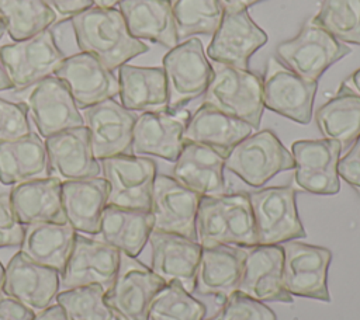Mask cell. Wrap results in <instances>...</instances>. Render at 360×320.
<instances>
[{"instance_id": "cell-8", "label": "cell", "mask_w": 360, "mask_h": 320, "mask_svg": "<svg viewBox=\"0 0 360 320\" xmlns=\"http://www.w3.org/2000/svg\"><path fill=\"white\" fill-rule=\"evenodd\" d=\"M283 248V284L291 296L330 302L328 268L332 251L298 240L280 244Z\"/></svg>"}, {"instance_id": "cell-37", "label": "cell", "mask_w": 360, "mask_h": 320, "mask_svg": "<svg viewBox=\"0 0 360 320\" xmlns=\"http://www.w3.org/2000/svg\"><path fill=\"white\" fill-rule=\"evenodd\" d=\"M311 20L338 41L360 45V0H323Z\"/></svg>"}, {"instance_id": "cell-51", "label": "cell", "mask_w": 360, "mask_h": 320, "mask_svg": "<svg viewBox=\"0 0 360 320\" xmlns=\"http://www.w3.org/2000/svg\"><path fill=\"white\" fill-rule=\"evenodd\" d=\"M8 88H13V84H11L8 76H7L3 60L0 58V91H4V90H8Z\"/></svg>"}, {"instance_id": "cell-55", "label": "cell", "mask_w": 360, "mask_h": 320, "mask_svg": "<svg viewBox=\"0 0 360 320\" xmlns=\"http://www.w3.org/2000/svg\"><path fill=\"white\" fill-rule=\"evenodd\" d=\"M4 32H6V27H4V22H3V18H1V15H0V39L3 38V35H4Z\"/></svg>"}, {"instance_id": "cell-11", "label": "cell", "mask_w": 360, "mask_h": 320, "mask_svg": "<svg viewBox=\"0 0 360 320\" xmlns=\"http://www.w3.org/2000/svg\"><path fill=\"white\" fill-rule=\"evenodd\" d=\"M165 285L150 268L121 253L120 271L105 291V302L118 320H149L150 303Z\"/></svg>"}, {"instance_id": "cell-5", "label": "cell", "mask_w": 360, "mask_h": 320, "mask_svg": "<svg viewBox=\"0 0 360 320\" xmlns=\"http://www.w3.org/2000/svg\"><path fill=\"white\" fill-rule=\"evenodd\" d=\"M350 48L308 20L301 31L276 48L277 59L307 81H318L322 73L350 53Z\"/></svg>"}, {"instance_id": "cell-31", "label": "cell", "mask_w": 360, "mask_h": 320, "mask_svg": "<svg viewBox=\"0 0 360 320\" xmlns=\"http://www.w3.org/2000/svg\"><path fill=\"white\" fill-rule=\"evenodd\" d=\"M153 230L150 211L107 205L101 215L98 234L120 253L136 258Z\"/></svg>"}, {"instance_id": "cell-44", "label": "cell", "mask_w": 360, "mask_h": 320, "mask_svg": "<svg viewBox=\"0 0 360 320\" xmlns=\"http://www.w3.org/2000/svg\"><path fill=\"white\" fill-rule=\"evenodd\" d=\"M24 239V226L17 219L10 194H0V248L21 246Z\"/></svg>"}, {"instance_id": "cell-50", "label": "cell", "mask_w": 360, "mask_h": 320, "mask_svg": "<svg viewBox=\"0 0 360 320\" xmlns=\"http://www.w3.org/2000/svg\"><path fill=\"white\" fill-rule=\"evenodd\" d=\"M340 86L360 97V69L353 72Z\"/></svg>"}, {"instance_id": "cell-40", "label": "cell", "mask_w": 360, "mask_h": 320, "mask_svg": "<svg viewBox=\"0 0 360 320\" xmlns=\"http://www.w3.org/2000/svg\"><path fill=\"white\" fill-rule=\"evenodd\" d=\"M342 146L332 139L295 140L291 145V156L295 168L301 170H329L336 168L340 159Z\"/></svg>"}, {"instance_id": "cell-28", "label": "cell", "mask_w": 360, "mask_h": 320, "mask_svg": "<svg viewBox=\"0 0 360 320\" xmlns=\"http://www.w3.org/2000/svg\"><path fill=\"white\" fill-rule=\"evenodd\" d=\"M252 132L253 128L245 121L202 104L190 116L183 132V142L205 145L226 156L235 145Z\"/></svg>"}, {"instance_id": "cell-38", "label": "cell", "mask_w": 360, "mask_h": 320, "mask_svg": "<svg viewBox=\"0 0 360 320\" xmlns=\"http://www.w3.org/2000/svg\"><path fill=\"white\" fill-rule=\"evenodd\" d=\"M207 307L181 284H166L153 298L149 320H204Z\"/></svg>"}, {"instance_id": "cell-54", "label": "cell", "mask_w": 360, "mask_h": 320, "mask_svg": "<svg viewBox=\"0 0 360 320\" xmlns=\"http://www.w3.org/2000/svg\"><path fill=\"white\" fill-rule=\"evenodd\" d=\"M4 271H6V267H3L1 261H0V298L3 296V284H4Z\"/></svg>"}, {"instance_id": "cell-4", "label": "cell", "mask_w": 360, "mask_h": 320, "mask_svg": "<svg viewBox=\"0 0 360 320\" xmlns=\"http://www.w3.org/2000/svg\"><path fill=\"white\" fill-rule=\"evenodd\" d=\"M225 168L253 188L263 187L276 174L295 168L291 152L270 129L249 135L225 156Z\"/></svg>"}, {"instance_id": "cell-24", "label": "cell", "mask_w": 360, "mask_h": 320, "mask_svg": "<svg viewBox=\"0 0 360 320\" xmlns=\"http://www.w3.org/2000/svg\"><path fill=\"white\" fill-rule=\"evenodd\" d=\"M225 156L215 149L184 142L174 161V180L201 196H217L226 192L224 178Z\"/></svg>"}, {"instance_id": "cell-48", "label": "cell", "mask_w": 360, "mask_h": 320, "mask_svg": "<svg viewBox=\"0 0 360 320\" xmlns=\"http://www.w3.org/2000/svg\"><path fill=\"white\" fill-rule=\"evenodd\" d=\"M32 320H68V317L65 316L62 307L56 303V305H51L46 309L35 313Z\"/></svg>"}, {"instance_id": "cell-47", "label": "cell", "mask_w": 360, "mask_h": 320, "mask_svg": "<svg viewBox=\"0 0 360 320\" xmlns=\"http://www.w3.org/2000/svg\"><path fill=\"white\" fill-rule=\"evenodd\" d=\"M35 313L10 296L0 298V320H32Z\"/></svg>"}, {"instance_id": "cell-22", "label": "cell", "mask_w": 360, "mask_h": 320, "mask_svg": "<svg viewBox=\"0 0 360 320\" xmlns=\"http://www.w3.org/2000/svg\"><path fill=\"white\" fill-rule=\"evenodd\" d=\"M148 243L150 244V269L165 282H179L188 292H194L195 274L201 250L198 241L187 237L152 230Z\"/></svg>"}, {"instance_id": "cell-27", "label": "cell", "mask_w": 360, "mask_h": 320, "mask_svg": "<svg viewBox=\"0 0 360 320\" xmlns=\"http://www.w3.org/2000/svg\"><path fill=\"white\" fill-rule=\"evenodd\" d=\"M51 167L44 139L31 132L25 136L0 142V182H21L51 177Z\"/></svg>"}, {"instance_id": "cell-19", "label": "cell", "mask_w": 360, "mask_h": 320, "mask_svg": "<svg viewBox=\"0 0 360 320\" xmlns=\"http://www.w3.org/2000/svg\"><path fill=\"white\" fill-rule=\"evenodd\" d=\"M62 80L79 109L89 108L118 94V79L97 58L86 52L66 56L53 73Z\"/></svg>"}, {"instance_id": "cell-21", "label": "cell", "mask_w": 360, "mask_h": 320, "mask_svg": "<svg viewBox=\"0 0 360 320\" xmlns=\"http://www.w3.org/2000/svg\"><path fill=\"white\" fill-rule=\"evenodd\" d=\"M190 119L186 109L142 112L132 129V154L156 156L176 161L183 147V132Z\"/></svg>"}, {"instance_id": "cell-35", "label": "cell", "mask_w": 360, "mask_h": 320, "mask_svg": "<svg viewBox=\"0 0 360 320\" xmlns=\"http://www.w3.org/2000/svg\"><path fill=\"white\" fill-rule=\"evenodd\" d=\"M0 15L14 42L31 38L56 21L45 0H0Z\"/></svg>"}, {"instance_id": "cell-10", "label": "cell", "mask_w": 360, "mask_h": 320, "mask_svg": "<svg viewBox=\"0 0 360 320\" xmlns=\"http://www.w3.org/2000/svg\"><path fill=\"white\" fill-rule=\"evenodd\" d=\"M108 184L107 205L150 211L156 164L136 154H120L100 160Z\"/></svg>"}, {"instance_id": "cell-39", "label": "cell", "mask_w": 360, "mask_h": 320, "mask_svg": "<svg viewBox=\"0 0 360 320\" xmlns=\"http://www.w3.org/2000/svg\"><path fill=\"white\" fill-rule=\"evenodd\" d=\"M55 300L68 320H118L105 302V291L98 285L65 289Z\"/></svg>"}, {"instance_id": "cell-13", "label": "cell", "mask_w": 360, "mask_h": 320, "mask_svg": "<svg viewBox=\"0 0 360 320\" xmlns=\"http://www.w3.org/2000/svg\"><path fill=\"white\" fill-rule=\"evenodd\" d=\"M121 265V253L103 240L76 233L72 253L60 275L66 289L98 285L104 291L114 284Z\"/></svg>"}, {"instance_id": "cell-14", "label": "cell", "mask_w": 360, "mask_h": 320, "mask_svg": "<svg viewBox=\"0 0 360 320\" xmlns=\"http://www.w3.org/2000/svg\"><path fill=\"white\" fill-rule=\"evenodd\" d=\"M201 195L173 177L156 174L150 201L153 230L173 233L197 241L195 219Z\"/></svg>"}, {"instance_id": "cell-45", "label": "cell", "mask_w": 360, "mask_h": 320, "mask_svg": "<svg viewBox=\"0 0 360 320\" xmlns=\"http://www.w3.org/2000/svg\"><path fill=\"white\" fill-rule=\"evenodd\" d=\"M336 171L338 175L343 178L360 196V161L350 150L339 159Z\"/></svg>"}, {"instance_id": "cell-7", "label": "cell", "mask_w": 360, "mask_h": 320, "mask_svg": "<svg viewBox=\"0 0 360 320\" xmlns=\"http://www.w3.org/2000/svg\"><path fill=\"white\" fill-rule=\"evenodd\" d=\"M162 65L169 111H177L205 93L212 77V66L207 60L198 38L177 44L163 56Z\"/></svg>"}, {"instance_id": "cell-1", "label": "cell", "mask_w": 360, "mask_h": 320, "mask_svg": "<svg viewBox=\"0 0 360 320\" xmlns=\"http://www.w3.org/2000/svg\"><path fill=\"white\" fill-rule=\"evenodd\" d=\"M70 25L79 51L93 55L111 72L149 51L146 44L129 34L122 14L115 7L93 6L73 15Z\"/></svg>"}, {"instance_id": "cell-30", "label": "cell", "mask_w": 360, "mask_h": 320, "mask_svg": "<svg viewBox=\"0 0 360 320\" xmlns=\"http://www.w3.org/2000/svg\"><path fill=\"white\" fill-rule=\"evenodd\" d=\"M118 10L134 38L169 49L179 44L170 0H122Z\"/></svg>"}, {"instance_id": "cell-32", "label": "cell", "mask_w": 360, "mask_h": 320, "mask_svg": "<svg viewBox=\"0 0 360 320\" xmlns=\"http://www.w3.org/2000/svg\"><path fill=\"white\" fill-rule=\"evenodd\" d=\"M121 105L129 111H167V86L162 67L122 65L118 69Z\"/></svg>"}, {"instance_id": "cell-23", "label": "cell", "mask_w": 360, "mask_h": 320, "mask_svg": "<svg viewBox=\"0 0 360 320\" xmlns=\"http://www.w3.org/2000/svg\"><path fill=\"white\" fill-rule=\"evenodd\" d=\"M51 174L60 181L98 177L100 161L94 157L86 126L55 133L45 140Z\"/></svg>"}, {"instance_id": "cell-12", "label": "cell", "mask_w": 360, "mask_h": 320, "mask_svg": "<svg viewBox=\"0 0 360 320\" xmlns=\"http://www.w3.org/2000/svg\"><path fill=\"white\" fill-rule=\"evenodd\" d=\"M316 88L318 81H307L278 59H269L263 80L264 108L307 125L312 118Z\"/></svg>"}, {"instance_id": "cell-41", "label": "cell", "mask_w": 360, "mask_h": 320, "mask_svg": "<svg viewBox=\"0 0 360 320\" xmlns=\"http://www.w3.org/2000/svg\"><path fill=\"white\" fill-rule=\"evenodd\" d=\"M204 320H277V316L263 302L236 291L212 316L204 317Z\"/></svg>"}, {"instance_id": "cell-18", "label": "cell", "mask_w": 360, "mask_h": 320, "mask_svg": "<svg viewBox=\"0 0 360 320\" xmlns=\"http://www.w3.org/2000/svg\"><path fill=\"white\" fill-rule=\"evenodd\" d=\"M266 42L267 34L250 18L248 10L224 11L207 55L215 63L249 69V59Z\"/></svg>"}, {"instance_id": "cell-34", "label": "cell", "mask_w": 360, "mask_h": 320, "mask_svg": "<svg viewBox=\"0 0 360 320\" xmlns=\"http://www.w3.org/2000/svg\"><path fill=\"white\" fill-rule=\"evenodd\" d=\"M315 119L325 139L346 149L360 135V97L340 86L336 95L316 109Z\"/></svg>"}, {"instance_id": "cell-46", "label": "cell", "mask_w": 360, "mask_h": 320, "mask_svg": "<svg viewBox=\"0 0 360 320\" xmlns=\"http://www.w3.org/2000/svg\"><path fill=\"white\" fill-rule=\"evenodd\" d=\"M56 15V20L72 18L73 15L93 7L90 0H45Z\"/></svg>"}, {"instance_id": "cell-26", "label": "cell", "mask_w": 360, "mask_h": 320, "mask_svg": "<svg viewBox=\"0 0 360 320\" xmlns=\"http://www.w3.org/2000/svg\"><path fill=\"white\" fill-rule=\"evenodd\" d=\"M108 184L104 177L62 181V205L66 223L76 233L98 234Z\"/></svg>"}, {"instance_id": "cell-6", "label": "cell", "mask_w": 360, "mask_h": 320, "mask_svg": "<svg viewBox=\"0 0 360 320\" xmlns=\"http://www.w3.org/2000/svg\"><path fill=\"white\" fill-rule=\"evenodd\" d=\"M248 196L252 206L257 244H281L288 240L307 237L292 187H267L249 192Z\"/></svg>"}, {"instance_id": "cell-25", "label": "cell", "mask_w": 360, "mask_h": 320, "mask_svg": "<svg viewBox=\"0 0 360 320\" xmlns=\"http://www.w3.org/2000/svg\"><path fill=\"white\" fill-rule=\"evenodd\" d=\"M10 201L22 226L66 223L62 205V181L53 175L13 185Z\"/></svg>"}, {"instance_id": "cell-42", "label": "cell", "mask_w": 360, "mask_h": 320, "mask_svg": "<svg viewBox=\"0 0 360 320\" xmlns=\"http://www.w3.org/2000/svg\"><path fill=\"white\" fill-rule=\"evenodd\" d=\"M27 107L0 98V142L31 133Z\"/></svg>"}, {"instance_id": "cell-16", "label": "cell", "mask_w": 360, "mask_h": 320, "mask_svg": "<svg viewBox=\"0 0 360 320\" xmlns=\"http://www.w3.org/2000/svg\"><path fill=\"white\" fill-rule=\"evenodd\" d=\"M238 292L259 302L292 303L283 284V248L280 244L243 247Z\"/></svg>"}, {"instance_id": "cell-43", "label": "cell", "mask_w": 360, "mask_h": 320, "mask_svg": "<svg viewBox=\"0 0 360 320\" xmlns=\"http://www.w3.org/2000/svg\"><path fill=\"white\" fill-rule=\"evenodd\" d=\"M295 184L311 194L335 195L340 189V181L336 168L329 170H301L295 168Z\"/></svg>"}, {"instance_id": "cell-2", "label": "cell", "mask_w": 360, "mask_h": 320, "mask_svg": "<svg viewBox=\"0 0 360 320\" xmlns=\"http://www.w3.org/2000/svg\"><path fill=\"white\" fill-rule=\"evenodd\" d=\"M195 232L201 247L256 246L257 237L248 192L201 196Z\"/></svg>"}, {"instance_id": "cell-29", "label": "cell", "mask_w": 360, "mask_h": 320, "mask_svg": "<svg viewBox=\"0 0 360 320\" xmlns=\"http://www.w3.org/2000/svg\"><path fill=\"white\" fill-rule=\"evenodd\" d=\"M243 261V247H202L195 274V288L200 295H215L225 300L238 289Z\"/></svg>"}, {"instance_id": "cell-49", "label": "cell", "mask_w": 360, "mask_h": 320, "mask_svg": "<svg viewBox=\"0 0 360 320\" xmlns=\"http://www.w3.org/2000/svg\"><path fill=\"white\" fill-rule=\"evenodd\" d=\"M264 0H219L224 11H240L248 10L250 6Z\"/></svg>"}, {"instance_id": "cell-15", "label": "cell", "mask_w": 360, "mask_h": 320, "mask_svg": "<svg viewBox=\"0 0 360 320\" xmlns=\"http://www.w3.org/2000/svg\"><path fill=\"white\" fill-rule=\"evenodd\" d=\"M94 157L100 161L120 154H132V129L136 115L114 98L82 109Z\"/></svg>"}, {"instance_id": "cell-33", "label": "cell", "mask_w": 360, "mask_h": 320, "mask_svg": "<svg viewBox=\"0 0 360 320\" xmlns=\"http://www.w3.org/2000/svg\"><path fill=\"white\" fill-rule=\"evenodd\" d=\"M76 232L68 223H35L24 226L21 251L31 260L59 274L72 253Z\"/></svg>"}, {"instance_id": "cell-20", "label": "cell", "mask_w": 360, "mask_h": 320, "mask_svg": "<svg viewBox=\"0 0 360 320\" xmlns=\"http://www.w3.org/2000/svg\"><path fill=\"white\" fill-rule=\"evenodd\" d=\"M27 107L42 139L66 129L84 126L83 115L66 84L55 76L45 77L34 86Z\"/></svg>"}, {"instance_id": "cell-17", "label": "cell", "mask_w": 360, "mask_h": 320, "mask_svg": "<svg viewBox=\"0 0 360 320\" xmlns=\"http://www.w3.org/2000/svg\"><path fill=\"white\" fill-rule=\"evenodd\" d=\"M60 288L58 271L42 265L21 250L8 261L4 271L3 293L38 313L52 305Z\"/></svg>"}, {"instance_id": "cell-36", "label": "cell", "mask_w": 360, "mask_h": 320, "mask_svg": "<svg viewBox=\"0 0 360 320\" xmlns=\"http://www.w3.org/2000/svg\"><path fill=\"white\" fill-rule=\"evenodd\" d=\"M170 6L179 41L195 34H214L224 15L219 0H170Z\"/></svg>"}, {"instance_id": "cell-3", "label": "cell", "mask_w": 360, "mask_h": 320, "mask_svg": "<svg viewBox=\"0 0 360 320\" xmlns=\"http://www.w3.org/2000/svg\"><path fill=\"white\" fill-rule=\"evenodd\" d=\"M204 104L245 121L253 129L263 115V80L249 69L215 63Z\"/></svg>"}, {"instance_id": "cell-53", "label": "cell", "mask_w": 360, "mask_h": 320, "mask_svg": "<svg viewBox=\"0 0 360 320\" xmlns=\"http://www.w3.org/2000/svg\"><path fill=\"white\" fill-rule=\"evenodd\" d=\"M350 152L359 159V161H360V135L356 138V140L353 142V146H352V149H350Z\"/></svg>"}, {"instance_id": "cell-9", "label": "cell", "mask_w": 360, "mask_h": 320, "mask_svg": "<svg viewBox=\"0 0 360 320\" xmlns=\"http://www.w3.org/2000/svg\"><path fill=\"white\" fill-rule=\"evenodd\" d=\"M0 58L13 88L24 90L53 76L66 56L52 31L45 29L31 38L3 45Z\"/></svg>"}, {"instance_id": "cell-52", "label": "cell", "mask_w": 360, "mask_h": 320, "mask_svg": "<svg viewBox=\"0 0 360 320\" xmlns=\"http://www.w3.org/2000/svg\"><path fill=\"white\" fill-rule=\"evenodd\" d=\"M91 4L94 7H100V8H114L115 6H118L122 0H90Z\"/></svg>"}]
</instances>
